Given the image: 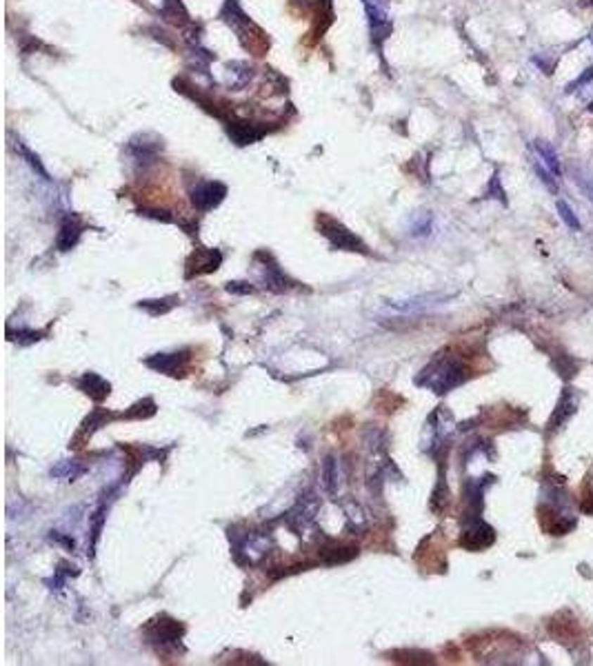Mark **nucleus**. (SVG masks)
I'll use <instances>...</instances> for the list:
<instances>
[{"label": "nucleus", "instance_id": "nucleus-1", "mask_svg": "<svg viewBox=\"0 0 593 666\" xmlns=\"http://www.w3.org/2000/svg\"><path fill=\"white\" fill-rule=\"evenodd\" d=\"M467 380V373H464L462 364L454 362V360H442L435 362L433 366L425 371V380H420L422 385H427L429 389H433L435 393H447L454 387L462 385Z\"/></svg>", "mask_w": 593, "mask_h": 666}, {"label": "nucleus", "instance_id": "nucleus-2", "mask_svg": "<svg viewBox=\"0 0 593 666\" xmlns=\"http://www.w3.org/2000/svg\"><path fill=\"white\" fill-rule=\"evenodd\" d=\"M318 229L320 233L324 236L331 243V247L336 249H343V251H360V253H366V247L362 245V240L351 233L343 222H338L329 216H320L318 218Z\"/></svg>", "mask_w": 593, "mask_h": 666}, {"label": "nucleus", "instance_id": "nucleus-3", "mask_svg": "<svg viewBox=\"0 0 593 666\" xmlns=\"http://www.w3.org/2000/svg\"><path fill=\"white\" fill-rule=\"evenodd\" d=\"M224 196H227V187H224L222 182L203 180L191 189V203L196 205V209L209 211V209L218 207L224 200Z\"/></svg>", "mask_w": 593, "mask_h": 666}, {"label": "nucleus", "instance_id": "nucleus-4", "mask_svg": "<svg viewBox=\"0 0 593 666\" xmlns=\"http://www.w3.org/2000/svg\"><path fill=\"white\" fill-rule=\"evenodd\" d=\"M220 262H222V256H220L218 249H200V251L191 253V258L187 260V267H189L187 276L211 274L220 267Z\"/></svg>", "mask_w": 593, "mask_h": 666}, {"label": "nucleus", "instance_id": "nucleus-5", "mask_svg": "<svg viewBox=\"0 0 593 666\" xmlns=\"http://www.w3.org/2000/svg\"><path fill=\"white\" fill-rule=\"evenodd\" d=\"M493 540H496V533H493V529L487 527L485 522H476V524H471V527L462 533L460 544L467 546V549H471V551H480V549L491 546Z\"/></svg>", "mask_w": 593, "mask_h": 666}, {"label": "nucleus", "instance_id": "nucleus-6", "mask_svg": "<svg viewBox=\"0 0 593 666\" xmlns=\"http://www.w3.org/2000/svg\"><path fill=\"white\" fill-rule=\"evenodd\" d=\"M227 134L236 145H251L264 136V129H260L258 124H251V122H229Z\"/></svg>", "mask_w": 593, "mask_h": 666}, {"label": "nucleus", "instance_id": "nucleus-7", "mask_svg": "<svg viewBox=\"0 0 593 666\" xmlns=\"http://www.w3.org/2000/svg\"><path fill=\"white\" fill-rule=\"evenodd\" d=\"M80 233H82V226L78 224V220L76 218H65L63 224H60V231H58V240H56V243H58V249L60 251H69L78 243Z\"/></svg>", "mask_w": 593, "mask_h": 666}, {"label": "nucleus", "instance_id": "nucleus-8", "mask_svg": "<svg viewBox=\"0 0 593 666\" xmlns=\"http://www.w3.org/2000/svg\"><path fill=\"white\" fill-rule=\"evenodd\" d=\"M533 149L538 153V158L542 160V165L551 172L554 176H560L562 167H560V160H558V153L554 151V147L547 143V140H535L533 143Z\"/></svg>", "mask_w": 593, "mask_h": 666}, {"label": "nucleus", "instance_id": "nucleus-9", "mask_svg": "<svg viewBox=\"0 0 593 666\" xmlns=\"http://www.w3.org/2000/svg\"><path fill=\"white\" fill-rule=\"evenodd\" d=\"M80 389L87 395H91L94 400H103L109 395V382H105L101 376H96V373H87L80 380Z\"/></svg>", "mask_w": 593, "mask_h": 666}, {"label": "nucleus", "instance_id": "nucleus-10", "mask_svg": "<svg viewBox=\"0 0 593 666\" xmlns=\"http://www.w3.org/2000/svg\"><path fill=\"white\" fill-rule=\"evenodd\" d=\"M182 358H185V356H182V353H162V356H156V358L147 360V364H149V366H153V369H158L160 373L176 376L178 364H180V360H182Z\"/></svg>", "mask_w": 593, "mask_h": 666}, {"label": "nucleus", "instance_id": "nucleus-11", "mask_svg": "<svg viewBox=\"0 0 593 666\" xmlns=\"http://www.w3.org/2000/svg\"><path fill=\"white\" fill-rule=\"evenodd\" d=\"M162 13H165L167 20H172L176 25H187L189 23V16H187V11H185V7H182L180 0H167L165 7H162Z\"/></svg>", "mask_w": 593, "mask_h": 666}, {"label": "nucleus", "instance_id": "nucleus-12", "mask_svg": "<svg viewBox=\"0 0 593 666\" xmlns=\"http://www.w3.org/2000/svg\"><path fill=\"white\" fill-rule=\"evenodd\" d=\"M573 406H575V402L571 400V395H569V393H564V395H562V400L558 402V409H556L554 418H551V429H556L562 420H567V418L573 414Z\"/></svg>", "mask_w": 593, "mask_h": 666}, {"label": "nucleus", "instance_id": "nucleus-13", "mask_svg": "<svg viewBox=\"0 0 593 666\" xmlns=\"http://www.w3.org/2000/svg\"><path fill=\"white\" fill-rule=\"evenodd\" d=\"M556 207H558V214H560V218L564 220V224L569 226V229H573V231H580L582 229V224H580V220H578V216L571 211V207L564 203V200H558L556 203Z\"/></svg>", "mask_w": 593, "mask_h": 666}, {"label": "nucleus", "instance_id": "nucleus-14", "mask_svg": "<svg viewBox=\"0 0 593 666\" xmlns=\"http://www.w3.org/2000/svg\"><path fill=\"white\" fill-rule=\"evenodd\" d=\"M535 174H538V178L542 180V185L551 191V193H558V182H556V178H554V174L549 172V169L542 165V162H535Z\"/></svg>", "mask_w": 593, "mask_h": 666}, {"label": "nucleus", "instance_id": "nucleus-15", "mask_svg": "<svg viewBox=\"0 0 593 666\" xmlns=\"http://www.w3.org/2000/svg\"><path fill=\"white\" fill-rule=\"evenodd\" d=\"M591 80H593V67H587L585 72H582L580 76H578L573 82H569V84H567V89H564V91L571 94V91H575L578 87H585V84H589Z\"/></svg>", "mask_w": 593, "mask_h": 666}, {"label": "nucleus", "instance_id": "nucleus-16", "mask_svg": "<svg viewBox=\"0 0 593 666\" xmlns=\"http://www.w3.org/2000/svg\"><path fill=\"white\" fill-rule=\"evenodd\" d=\"M575 176H578V178H575L578 185H580V189L585 191V196L593 203V176H587V174H582V172H575Z\"/></svg>", "mask_w": 593, "mask_h": 666}, {"label": "nucleus", "instance_id": "nucleus-17", "mask_svg": "<svg viewBox=\"0 0 593 666\" xmlns=\"http://www.w3.org/2000/svg\"><path fill=\"white\" fill-rule=\"evenodd\" d=\"M322 478H324V487H327L329 491H333V485H336L333 458H327V462H324V473H322Z\"/></svg>", "mask_w": 593, "mask_h": 666}, {"label": "nucleus", "instance_id": "nucleus-18", "mask_svg": "<svg viewBox=\"0 0 593 666\" xmlns=\"http://www.w3.org/2000/svg\"><path fill=\"white\" fill-rule=\"evenodd\" d=\"M533 63L538 65L547 76L554 74V60H547V58H542V56H533Z\"/></svg>", "mask_w": 593, "mask_h": 666}, {"label": "nucleus", "instance_id": "nucleus-19", "mask_svg": "<svg viewBox=\"0 0 593 666\" xmlns=\"http://www.w3.org/2000/svg\"><path fill=\"white\" fill-rule=\"evenodd\" d=\"M487 193H496L493 198H500V200L504 203V191H502V187H500V180H498V174L491 178V185H489V191Z\"/></svg>", "mask_w": 593, "mask_h": 666}, {"label": "nucleus", "instance_id": "nucleus-20", "mask_svg": "<svg viewBox=\"0 0 593 666\" xmlns=\"http://www.w3.org/2000/svg\"><path fill=\"white\" fill-rule=\"evenodd\" d=\"M243 282H231V285L227 287L229 291H234V293H253V287H249V285H245V287H240Z\"/></svg>", "mask_w": 593, "mask_h": 666}, {"label": "nucleus", "instance_id": "nucleus-21", "mask_svg": "<svg viewBox=\"0 0 593 666\" xmlns=\"http://www.w3.org/2000/svg\"><path fill=\"white\" fill-rule=\"evenodd\" d=\"M589 40H591V45H593V30L589 32Z\"/></svg>", "mask_w": 593, "mask_h": 666}, {"label": "nucleus", "instance_id": "nucleus-22", "mask_svg": "<svg viewBox=\"0 0 593 666\" xmlns=\"http://www.w3.org/2000/svg\"><path fill=\"white\" fill-rule=\"evenodd\" d=\"M589 111H591V113H593V103H591V105H589Z\"/></svg>", "mask_w": 593, "mask_h": 666}, {"label": "nucleus", "instance_id": "nucleus-23", "mask_svg": "<svg viewBox=\"0 0 593 666\" xmlns=\"http://www.w3.org/2000/svg\"><path fill=\"white\" fill-rule=\"evenodd\" d=\"M587 3H591V5H593V0H587Z\"/></svg>", "mask_w": 593, "mask_h": 666}, {"label": "nucleus", "instance_id": "nucleus-24", "mask_svg": "<svg viewBox=\"0 0 593 666\" xmlns=\"http://www.w3.org/2000/svg\"><path fill=\"white\" fill-rule=\"evenodd\" d=\"M305 3H309V0H305Z\"/></svg>", "mask_w": 593, "mask_h": 666}]
</instances>
